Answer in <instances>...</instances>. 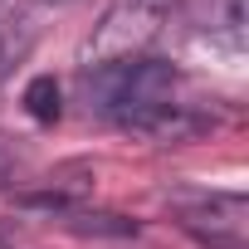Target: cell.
I'll return each mask as SVG.
<instances>
[{
    "mask_svg": "<svg viewBox=\"0 0 249 249\" xmlns=\"http://www.w3.org/2000/svg\"><path fill=\"white\" fill-rule=\"evenodd\" d=\"M191 25L220 49H244V0H196Z\"/></svg>",
    "mask_w": 249,
    "mask_h": 249,
    "instance_id": "cell-5",
    "label": "cell"
},
{
    "mask_svg": "<svg viewBox=\"0 0 249 249\" xmlns=\"http://www.w3.org/2000/svg\"><path fill=\"white\" fill-rule=\"evenodd\" d=\"M10 176H15V147H10L5 137H0V191L10 186Z\"/></svg>",
    "mask_w": 249,
    "mask_h": 249,
    "instance_id": "cell-7",
    "label": "cell"
},
{
    "mask_svg": "<svg viewBox=\"0 0 249 249\" xmlns=\"http://www.w3.org/2000/svg\"><path fill=\"white\" fill-rule=\"evenodd\" d=\"M171 10H176V0H107L88 44H83V59L98 69V64H112V59L142 54L161 35Z\"/></svg>",
    "mask_w": 249,
    "mask_h": 249,
    "instance_id": "cell-2",
    "label": "cell"
},
{
    "mask_svg": "<svg viewBox=\"0 0 249 249\" xmlns=\"http://www.w3.org/2000/svg\"><path fill=\"white\" fill-rule=\"evenodd\" d=\"M181 230L196 234L205 249H249V205L239 191H215L176 210Z\"/></svg>",
    "mask_w": 249,
    "mask_h": 249,
    "instance_id": "cell-3",
    "label": "cell"
},
{
    "mask_svg": "<svg viewBox=\"0 0 249 249\" xmlns=\"http://www.w3.org/2000/svg\"><path fill=\"white\" fill-rule=\"evenodd\" d=\"M0 249H10V244H5V239H0Z\"/></svg>",
    "mask_w": 249,
    "mask_h": 249,
    "instance_id": "cell-8",
    "label": "cell"
},
{
    "mask_svg": "<svg viewBox=\"0 0 249 249\" xmlns=\"http://www.w3.org/2000/svg\"><path fill=\"white\" fill-rule=\"evenodd\" d=\"M88 93V107L107 122H122V127H137L142 117H152L157 107L176 103V69L166 59H147V54H132V59H112V64H98L83 83Z\"/></svg>",
    "mask_w": 249,
    "mask_h": 249,
    "instance_id": "cell-1",
    "label": "cell"
},
{
    "mask_svg": "<svg viewBox=\"0 0 249 249\" xmlns=\"http://www.w3.org/2000/svg\"><path fill=\"white\" fill-rule=\"evenodd\" d=\"M25 112L39 117V122H54V117H59V83H54L49 73L30 78V88H25Z\"/></svg>",
    "mask_w": 249,
    "mask_h": 249,
    "instance_id": "cell-6",
    "label": "cell"
},
{
    "mask_svg": "<svg viewBox=\"0 0 249 249\" xmlns=\"http://www.w3.org/2000/svg\"><path fill=\"white\" fill-rule=\"evenodd\" d=\"M44 15H49V5L35 0V5H25V10H15V15L0 20V83L15 73V64L30 59L35 39L44 35Z\"/></svg>",
    "mask_w": 249,
    "mask_h": 249,
    "instance_id": "cell-4",
    "label": "cell"
}]
</instances>
